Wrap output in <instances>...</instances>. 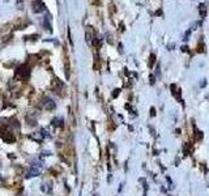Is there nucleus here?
<instances>
[{
  "instance_id": "7ed1b4c3",
  "label": "nucleus",
  "mask_w": 209,
  "mask_h": 196,
  "mask_svg": "<svg viewBox=\"0 0 209 196\" xmlns=\"http://www.w3.org/2000/svg\"><path fill=\"white\" fill-rule=\"evenodd\" d=\"M44 9V4L41 1V0H35V1H33V11L34 12H42V11Z\"/></svg>"
},
{
  "instance_id": "f03ea898",
  "label": "nucleus",
  "mask_w": 209,
  "mask_h": 196,
  "mask_svg": "<svg viewBox=\"0 0 209 196\" xmlns=\"http://www.w3.org/2000/svg\"><path fill=\"white\" fill-rule=\"evenodd\" d=\"M43 106H44V109H46L47 111H52L55 109V102L51 99V98H49V97H46L44 98V102H43Z\"/></svg>"
},
{
  "instance_id": "f257e3e1",
  "label": "nucleus",
  "mask_w": 209,
  "mask_h": 196,
  "mask_svg": "<svg viewBox=\"0 0 209 196\" xmlns=\"http://www.w3.org/2000/svg\"><path fill=\"white\" fill-rule=\"evenodd\" d=\"M16 76H20L21 78H27L30 76V68L26 64L21 66L20 68H17V71H16Z\"/></svg>"
},
{
  "instance_id": "39448f33",
  "label": "nucleus",
  "mask_w": 209,
  "mask_h": 196,
  "mask_svg": "<svg viewBox=\"0 0 209 196\" xmlns=\"http://www.w3.org/2000/svg\"><path fill=\"white\" fill-rule=\"evenodd\" d=\"M52 125H55V127H63V118H55V119H52Z\"/></svg>"
},
{
  "instance_id": "20e7f679",
  "label": "nucleus",
  "mask_w": 209,
  "mask_h": 196,
  "mask_svg": "<svg viewBox=\"0 0 209 196\" xmlns=\"http://www.w3.org/2000/svg\"><path fill=\"white\" fill-rule=\"evenodd\" d=\"M41 174L39 169H37V167H30L29 171H27L26 174V178H32V176H38Z\"/></svg>"
},
{
  "instance_id": "423d86ee",
  "label": "nucleus",
  "mask_w": 209,
  "mask_h": 196,
  "mask_svg": "<svg viewBox=\"0 0 209 196\" xmlns=\"http://www.w3.org/2000/svg\"><path fill=\"white\" fill-rule=\"evenodd\" d=\"M114 92H115V93L113 94V97H116V96L119 94V92H120V90H119V89H116V90H114Z\"/></svg>"
},
{
  "instance_id": "0eeeda50",
  "label": "nucleus",
  "mask_w": 209,
  "mask_h": 196,
  "mask_svg": "<svg viewBox=\"0 0 209 196\" xmlns=\"http://www.w3.org/2000/svg\"><path fill=\"white\" fill-rule=\"evenodd\" d=\"M150 115H152V116L156 115V110H154V109H152V110H150Z\"/></svg>"
}]
</instances>
